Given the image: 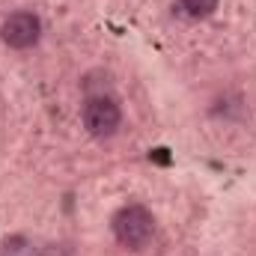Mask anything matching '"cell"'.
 Here are the masks:
<instances>
[{"label": "cell", "mask_w": 256, "mask_h": 256, "mask_svg": "<svg viewBox=\"0 0 256 256\" xmlns=\"http://www.w3.org/2000/svg\"><path fill=\"white\" fill-rule=\"evenodd\" d=\"M114 236L116 242L128 248V250H143L152 236H155V218L146 206H122L116 214H114Z\"/></svg>", "instance_id": "cell-1"}, {"label": "cell", "mask_w": 256, "mask_h": 256, "mask_svg": "<svg viewBox=\"0 0 256 256\" xmlns=\"http://www.w3.org/2000/svg\"><path fill=\"white\" fill-rule=\"evenodd\" d=\"M80 116H84V126H86V131H90L92 137H114L116 128H120V122H122V110H120L116 98H110V96H104V92L90 96V98L84 102Z\"/></svg>", "instance_id": "cell-2"}, {"label": "cell", "mask_w": 256, "mask_h": 256, "mask_svg": "<svg viewBox=\"0 0 256 256\" xmlns=\"http://www.w3.org/2000/svg\"><path fill=\"white\" fill-rule=\"evenodd\" d=\"M39 36H42V21H39V15H33V12H12V15H6L3 24H0V39H3L9 48H15V51L33 48V45L39 42Z\"/></svg>", "instance_id": "cell-3"}, {"label": "cell", "mask_w": 256, "mask_h": 256, "mask_svg": "<svg viewBox=\"0 0 256 256\" xmlns=\"http://www.w3.org/2000/svg\"><path fill=\"white\" fill-rule=\"evenodd\" d=\"M0 256H36V248L30 238L24 236H9L3 244H0Z\"/></svg>", "instance_id": "cell-4"}, {"label": "cell", "mask_w": 256, "mask_h": 256, "mask_svg": "<svg viewBox=\"0 0 256 256\" xmlns=\"http://www.w3.org/2000/svg\"><path fill=\"white\" fill-rule=\"evenodd\" d=\"M182 9L191 18H208L218 9V0H182Z\"/></svg>", "instance_id": "cell-5"}]
</instances>
